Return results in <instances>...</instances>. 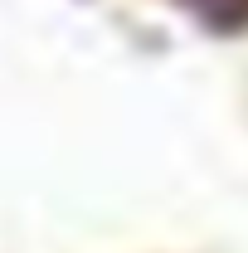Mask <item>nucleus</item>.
I'll return each instance as SVG.
<instances>
[{
	"instance_id": "nucleus-1",
	"label": "nucleus",
	"mask_w": 248,
	"mask_h": 253,
	"mask_svg": "<svg viewBox=\"0 0 248 253\" xmlns=\"http://www.w3.org/2000/svg\"><path fill=\"white\" fill-rule=\"evenodd\" d=\"M175 5H185L190 15L209 20V25H219V30H234V25L248 20V0H175Z\"/></svg>"
}]
</instances>
